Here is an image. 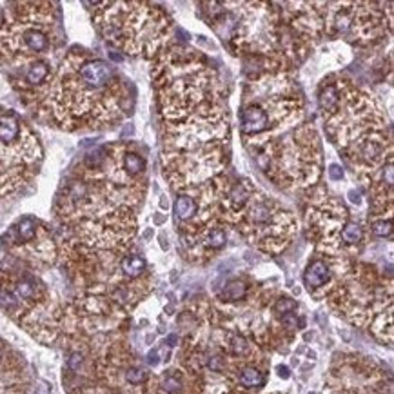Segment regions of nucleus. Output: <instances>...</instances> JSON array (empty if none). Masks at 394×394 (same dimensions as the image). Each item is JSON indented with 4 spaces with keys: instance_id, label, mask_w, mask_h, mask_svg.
I'll return each mask as SVG.
<instances>
[{
    "instance_id": "nucleus-1",
    "label": "nucleus",
    "mask_w": 394,
    "mask_h": 394,
    "mask_svg": "<svg viewBox=\"0 0 394 394\" xmlns=\"http://www.w3.org/2000/svg\"><path fill=\"white\" fill-rule=\"evenodd\" d=\"M122 100V82L107 62L71 51L49 80L42 105L62 129H100L120 116Z\"/></svg>"
},
{
    "instance_id": "nucleus-2",
    "label": "nucleus",
    "mask_w": 394,
    "mask_h": 394,
    "mask_svg": "<svg viewBox=\"0 0 394 394\" xmlns=\"http://www.w3.org/2000/svg\"><path fill=\"white\" fill-rule=\"evenodd\" d=\"M320 107L329 135L358 169L373 173L391 155L385 118L371 95L347 80H325L320 89Z\"/></svg>"
},
{
    "instance_id": "nucleus-3",
    "label": "nucleus",
    "mask_w": 394,
    "mask_h": 394,
    "mask_svg": "<svg viewBox=\"0 0 394 394\" xmlns=\"http://www.w3.org/2000/svg\"><path fill=\"white\" fill-rule=\"evenodd\" d=\"M160 109L175 124L209 105L224 104V91L215 69L196 58L195 51L175 49L155 69Z\"/></svg>"
},
{
    "instance_id": "nucleus-4",
    "label": "nucleus",
    "mask_w": 394,
    "mask_h": 394,
    "mask_svg": "<svg viewBox=\"0 0 394 394\" xmlns=\"http://www.w3.org/2000/svg\"><path fill=\"white\" fill-rule=\"evenodd\" d=\"M95 20L107 42L129 55L153 56L171 29L164 11L147 2H102Z\"/></svg>"
},
{
    "instance_id": "nucleus-5",
    "label": "nucleus",
    "mask_w": 394,
    "mask_h": 394,
    "mask_svg": "<svg viewBox=\"0 0 394 394\" xmlns=\"http://www.w3.org/2000/svg\"><path fill=\"white\" fill-rule=\"evenodd\" d=\"M260 167L282 187H307L320 178L322 151L318 135L307 125L296 127L276 142L264 144L256 155Z\"/></svg>"
},
{
    "instance_id": "nucleus-6",
    "label": "nucleus",
    "mask_w": 394,
    "mask_h": 394,
    "mask_svg": "<svg viewBox=\"0 0 394 394\" xmlns=\"http://www.w3.org/2000/svg\"><path fill=\"white\" fill-rule=\"evenodd\" d=\"M42 145L15 111L0 107V196H9L38 173Z\"/></svg>"
},
{
    "instance_id": "nucleus-7",
    "label": "nucleus",
    "mask_w": 394,
    "mask_h": 394,
    "mask_svg": "<svg viewBox=\"0 0 394 394\" xmlns=\"http://www.w3.org/2000/svg\"><path fill=\"white\" fill-rule=\"evenodd\" d=\"M11 22L0 29V60H38L53 45V7L49 2L16 4Z\"/></svg>"
},
{
    "instance_id": "nucleus-8",
    "label": "nucleus",
    "mask_w": 394,
    "mask_h": 394,
    "mask_svg": "<svg viewBox=\"0 0 394 394\" xmlns=\"http://www.w3.org/2000/svg\"><path fill=\"white\" fill-rule=\"evenodd\" d=\"M238 229L265 251H280L295 235L296 222L289 211L262 193H251L247 204L231 216Z\"/></svg>"
},
{
    "instance_id": "nucleus-9",
    "label": "nucleus",
    "mask_w": 394,
    "mask_h": 394,
    "mask_svg": "<svg viewBox=\"0 0 394 394\" xmlns=\"http://www.w3.org/2000/svg\"><path fill=\"white\" fill-rule=\"evenodd\" d=\"M38 227H40V222H36L35 218H29V216H25L22 218L16 225H13L9 229V233L4 236V240H9L13 238L11 244H16V245H25L33 242L36 238V233H38Z\"/></svg>"
},
{
    "instance_id": "nucleus-10",
    "label": "nucleus",
    "mask_w": 394,
    "mask_h": 394,
    "mask_svg": "<svg viewBox=\"0 0 394 394\" xmlns=\"http://www.w3.org/2000/svg\"><path fill=\"white\" fill-rule=\"evenodd\" d=\"M329 280H331V271H329V267H327V264L322 262V260H315V262L309 264V267L305 269L304 282L311 291L318 289V287H324Z\"/></svg>"
},
{
    "instance_id": "nucleus-11",
    "label": "nucleus",
    "mask_w": 394,
    "mask_h": 394,
    "mask_svg": "<svg viewBox=\"0 0 394 394\" xmlns=\"http://www.w3.org/2000/svg\"><path fill=\"white\" fill-rule=\"evenodd\" d=\"M49 80H51V67L45 60H40V58L35 60L25 69L24 82L27 87H40L44 82H49Z\"/></svg>"
},
{
    "instance_id": "nucleus-12",
    "label": "nucleus",
    "mask_w": 394,
    "mask_h": 394,
    "mask_svg": "<svg viewBox=\"0 0 394 394\" xmlns=\"http://www.w3.org/2000/svg\"><path fill=\"white\" fill-rule=\"evenodd\" d=\"M122 167L129 176H142L145 171V160L135 151H125L122 156Z\"/></svg>"
},
{
    "instance_id": "nucleus-13",
    "label": "nucleus",
    "mask_w": 394,
    "mask_h": 394,
    "mask_svg": "<svg viewBox=\"0 0 394 394\" xmlns=\"http://www.w3.org/2000/svg\"><path fill=\"white\" fill-rule=\"evenodd\" d=\"M175 213L178 220H191L198 213V204L193 196L180 195L175 202Z\"/></svg>"
},
{
    "instance_id": "nucleus-14",
    "label": "nucleus",
    "mask_w": 394,
    "mask_h": 394,
    "mask_svg": "<svg viewBox=\"0 0 394 394\" xmlns=\"http://www.w3.org/2000/svg\"><path fill=\"white\" fill-rule=\"evenodd\" d=\"M120 269L125 276L129 278H136L145 271V260L142 256H125L120 262Z\"/></svg>"
},
{
    "instance_id": "nucleus-15",
    "label": "nucleus",
    "mask_w": 394,
    "mask_h": 394,
    "mask_svg": "<svg viewBox=\"0 0 394 394\" xmlns=\"http://www.w3.org/2000/svg\"><path fill=\"white\" fill-rule=\"evenodd\" d=\"M340 238H342V242L347 245H358L360 242L364 240V229H362L358 224L347 222V224L344 225L342 233H340Z\"/></svg>"
},
{
    "instance_id": "nucleus-16",
    "label": "nucleus",
    "mask_w": 394,
    "mask_h": 394,
    "mask_svg": "<svg viewBox=\"0 0 394 394\" xmlns=\"http://www.w3.org/2000/svg\"><path fill=\"white\" fill-rule=\"evenodd\" d=\"M36 289H38V285L33 278H20L15 285V300H31L36 296Z\"/></svg>"
},
{
    "instance_id": "nucleus-17",
    "label": "nucleus",
    "mask_w": 394,
    "mask_h": 394,
    "mask_svg": "<svg viewBox=\"0 0 394 394\" xmlns=\"http://www.w3.org/2000/svg\"><path fill=\"white\" fill-rule=\"evenodd\" d=\"M245 295H247V287H245L244 282H240V280H231L229 284L224 287L222 298L229 300V302H238V300H242Z\"/></svg>"
},
{
    "instance_id": "nucleus-18",
    "label": "nucleus",
    "mask_w": 394,
    "mask_h": 394,
    "mask_svg": "<svg viewBox=\"0 0 394 394\" xmlns=\"http://www.w3.org/2000/svg\"><path fill=\"white\" fill-rule=\"evenodd\" d=\"M264 382H265L264 375L258 369H255V367H247L240 375V384L244 385V387H262Z\"/></svg>"
},
{
    "instance_id": "nucleus-19",
    "label": "nucleus",
    "mask_w": 394,
    "mask_h": 394,
    "mask_svg": "<svg viewBox=\"0 0 394 394\" xmlns=\"http://www.w3.org/2000/svg\"><path fill=\"white\" fill-rule=\"evenodd\" d=\"M147 375H145L144 369H138V367H131V369L125 371V380L133 385H138V384H144Z\"/></svg>"
},
{
    "instance_id": "nucleus-20",
    "label": "nucleus",
    "mask_w": 394,
    "mask_h": 394,
    "mask_svg": "<svg viewBox=\"0 0 394 394\" xmlns=\"http://www.w3.org/2000/svg\"><path fill=\"white\" fill-rule=\"evenodd\" d=\"M391 220H385V218H380L373 222V233L376 236H389L391 235Z\"/></svg>"
},
{
    "instance_id": "nucleus-21",
    "label": "nucleus",
    "mask_w": 394,
    "mask_h": 394,
    "mask_svg": "<svg viewBox=\"0 0 394 394\" xmlns=\"http://www.w3.org/2000/svg\"><path fill=\"white\" fill-rule=\"evenodd\" d=\"M275 309L278 311L280 315H289V313H293L296 309V302L293 298H280L276 302Z\"/></svg>"
},
{
    "instance_id": "nucleus-22",
    "label": "nucleus",
    "mask_w": 394,
    "mask_h": 394,
    "mask_svg": "<svg viewBox=\"0 0 394 394\" xmlns=\"http://www.w3.org/2000/svg\"><path fill=\"white\" fill-rule=\"evenodd\" d=\"M231 351L235 353V355H244L245 351H247V342H245L244 336H233L231 338Z\"/></svg>"
},
{
    "instance_id": "nucleus-23",
    "label": "nucleus",
    "mask_w": 394,
    "mask_h": 394,
    "mask_svg": "<svg viewBox=\"0 0 394 394\" xmlns=\"http://www.w3.org/2000/svg\"><path fill=\"white\" fill-rule=\"evenodd\" d=\"M162 387H164L167 393H176V391H180L182 384H180L176 378H173V376H167V378H164V382H162Z\"/></svg>"
},
{
    "instance_id": "nucleus-24",
    "label": "nucleus",
    "mask_w": 394,
    "mask_h": 394,
    "mask_svg": "<svg viewBox=\"0 0 394 394\" xmlns=\"http://www.w3.org/2000/svg\"><path fill=\"white\" fill-rule=\"evenodd\" d=\"M82 364H84V356L80 355V353H73V355L67 358V367H69L71 371H78L80 367H82Z\"/></svg>"
},
{
    "instance_id": "nucleus-25",
    "label": "nucleus",
    "mask_w": 394,
    "mask_h": 394,
    "mask_svg": "<svg viewBox=\"0 0 394 394\" xmlns=\"http://www.w3.org/2000/svg\"><path fill=\"white\" fill-rule=\"evenodd\" d=\"M207 365H209L211 371H222L224 369V360L220 358V356H213V358H209Z\"/></svg>"
},
{
    "instance_id": "nucleus-26",
    "label": "nucleus",
    "mask_w": 394,
    "mask_h": 394,
    "mask_svg": "<svg viewBox=\"0 0 394 394\" xmlns=\"http://www.w3.org/2000/svg\"><path fill=\"white\" fill-rule=\"evenodd\" d=\"M329 176L333 180H342V178H344V171H342V167H340V165L333 164L329 167Z\"/></svg>"
},
{
    "instance_id": "nucleus-27",
    "label": "nucleus",
    "mask_w": 394,
    "mask_h": 394,
    "mask_svg": "<svg viewBox=\"0 0 394 394\" xmlns=\"http://www.w3.org/2000/svg\"><path fill=\"white\" fill-rule=\"evenodd\" d=\"M285 318H284V324H285V327H289V329H296L298 327V318H296L293 313H289V315H284Z\"/></svg>"
},
{
    "instance_id": "nucleus-28",
    "label": "nucleus",
    "mask_w": 394,
    "mask_h": 394,
    "mask_svg": "<svg viewBox=\"0 0 394 394\" xmlns=\"http://www.w3.org/2000/svg\"><path fill=\"white\" fill-rule=\"evenodd\" d=\"M147 362H149L151 365H156L160 362V356H158V351L156 349H153L149 353V355H147Z\"/></svg>"
},
{
    "instance_id": "nucleus-29",
    "label": "nucleus",
    "mask_w": 394,
    "mask_h": 394,
    "mask_svg": "<svg viewBox=\"0 0 394 394\" xmlns=\"http://www.w3.org/2000/svg\"><path fill=\"white\" fill-rule=\"evenodd\" d=\"M36 394H51L49 384H45V382H40V384H38V389H36Z\"/></svg>"
},
{
    "instance_id": "nucleus-30",
    "label": "nucleus",
    "mask_w": 394,
    "mask_h": 394,
    "mask_svg": "<svg viewBox=\"0 0 394 394\" xmlns=\"http://www.w3.org/2000/svg\"><path fill=\"white\" fill-rule=\"evenodd\" d=\"M276 371H278V375L282 376L284 380H287L291 376V371H289V367H285V365H278L276 367Z\"/></svg>"
},
{
    "instance_id": "nucleus-31",
    "label": "nucleus",
    "mask_w": 394,
    "mask_h": 394,
    "mask_svg": "<svg viewBox=\"0 0 394 394\" xmlns=\"http://www.w3.org/2000/svg\"><path fill=\"white\" fill-rule=\"evenodd\" d=\"M176 342H178V338H176L175 335L167 336V340H165V344H167V345H171V347H175V345H176Z\"/></svg>"
},
{
    "instance_id": "nucleus-32",
    "label": "nucleus",
    "mask_w": 394,
    "mask_h": 394,
    "mask_svg": "<svg viewBox=\"0 0 394 394\" xmlns=\"http://www.w3.org/2000/svg\"><path fill=\"white\" fill-rule=\"evenodd\" d=\"M2 358H4V355H2V351H0V362H2Z\"/></svg>"
},
{
    "instance_id": "nucleus-33",
    "label": "nucleus",
    "mask_w": 394,
    "mask_h": 394,
    "mask_svg": "<svg viewBox=\"0 0 394 394\" xmlns=\"http://www.w3.org/2000/svg\"><path fill=\"white\" fill-rule=\"evenodd\" d=\"M311 394H313V393H311Z\"/></svg>"
}]
</instances>
